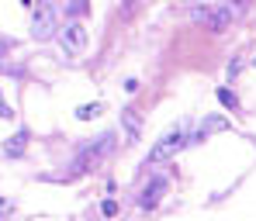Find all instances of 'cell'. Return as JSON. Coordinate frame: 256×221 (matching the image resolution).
<instances>
[{
	"label": "cell",
	"instance_id": "6da1fadb",
	"mask_svg": "<svg viewBox=\"0 0 256 221\" xmlns=\"http://www.w3.org/2000/svg\"><path fill=\"white\" fill-rule=\"evenodd\" d=\"M111 149H114V132H104V135H97V138H90L84 149L73 156L70 170H73V173H90V170H94Z\"/></svg>",
	"mask_w": 256,
	"mask_h": 221
},
{
	"label": "cell",
	"instance_id": "7a4b0ae2",
	"mask_svg": "<svg viewBox=\"0 0 256 221\" xmlns=\"http://www.w3.org/2000/svg\"><path fill=\"white\" fill-rule=\"evenodd\" d=\"M184 145H187V132H184V125H173L170 132H163V135H160V142L149 149V163H166V159H173Z\"/></svg>",
	"mask_w": 256,
	"mask_h": 221
},
{
	"label": "cell",
	"instance_id": "3957f363",
	"mask_svg": "<svg viewBox=\"0 0 256 221\" xmlns=\"http://www.w3.org/2000/svg\"><path fill=\"white\" fill-rule=\"evenodd\" d=\"M56 3L52 0H35V7H32V38H52L56 35Z\"/></svg>",
	"mask_w": 256,
	"mask_h": 221
},
{
	"label": "cell",
	"instance_id": "277c9868",
	"mask_svg": "<svg viewBox=\"0 0 256 221\" xmlns=\"http://www.w3.org/2000/svg\"><path fill=\"white\" fill-rule=\"evenodd\" d=\"M190 17H194L198 24L212 28V31H225V28L232 24V14H228L222 3H198V7L190 10Z\"/></svg>",
	"mask_w": 256,
	"mask_h": 221
},
{
	"label": "cell",
	"instance_id": "5b68a950",
	"mask_svg": "<svg viewBox=\"0 0 256 221\" xmlns=\"http://www.w3.org/2000/svg\"><path fill=\"white\" fill-rule=\"evenodd\" d=\"M228 128V121L222 118V114H212V118H201L190 132H187V145H201L208 135H214V132H225Z\"/></svg>",
	"mask_w": 256,
	"mask_h": 221
},
{
	"label": "cell",
	"instance_id": "8992f818",
	"mask_svg": "<svg viewBox=\"0 0 256 221\" xmlns=\"http://www.w3.org/2000/svg\"><path fill=\"white\" fill-rule=\"evenodd\" d=\"M59 42H62V48H66L70 55H80V52L86 48V28L80 24V21L66 24V28L59 31Z\"/></svg>",
	"mask_w": 256,
	"mask_h": 221
},
{
	"label": "cell",
	"instance_id": "52a82bcc",
	"mask_svg": "<svg viewBox=\"0 0 256 221\" xmlns=\"http://www.w3.org/2000/svg\"><path fill=\"white\" fill-rule=\"evenodd\" d=\"M163 197H166V177H152L146 183V190L138 194V208H142V211H152Z\"/></svg>",
	"mask_w": 256,
	"mask_h": 221
},
{
	"label": "cell",
	"instance_id": "ba28073f",
	"mask_svg": "<svg viewBox=\"0 0 256 221\" xmlns=\"http://www.w3.org/2000/svg\"><path fill=\"white\" fill-rule=\"evenodd\" d=\"M122 125H125L128 142H138V135H142V118H138L135 111H122Z\"/></svg>",
	"mask_w": 256,
	"mask_h": 221
},
{
	"label": "cell",
	"instance_id": "9c48e42d",
	"mask_svg": "<svg viewBox=\"0 0 256 221\" xmlns=\"http://www.w3.org/2000/svg\"><path fill=\"white\" fill-rule=\"evenodd\" d=\"M24 142H28V132L10 135V138H7V145H4V152H7V156H21V152H24Z\"/></svg>",
	"mask_w": 256,
	"mask_h": 221
},
{
	"label": "cell",
	"instance_id": "30bf717a",
	"mask_svg": "<svg viewBox=\"0 0 256 221\" xmlns=\"http://www.w3.org/2000/svg\"><path fill=\"white\" fill-rule=\"evenodd\" d=\"M218 100H222V104H225L228 111H236V107H239V100H236V93H232L228 87H218Z\"/></svg>",
	"mask_w": 256,
	"mask_h": 221
},
{
	"label": "cell",
	"instance_id": "8fae6325",
	"mask_svg": "<svg viewBox=\"0 0 256 221\" xmlns=\"http://www.w3.org/2000/svg\"><path fill=\"white\" fill-rule=\"evenodd\" d=\"M97 114H100V104H80V107H76V118H80V121H84V118H97Z\"/></svg>",
	"mask_w": 256,
	"mask_h": 221
},
{
	"label": "cell",
	"instance_id": "7c38bea8",
	"mask_svg": "<svg viewBox=\"0 0 256 221\" xmlns=\"http://www.w3.org/2000/svg\"><path fill=\"white\" fill-rule=\"evenodd\" d=\"M100 215H104V218H114V215H118V204H114V201H100Z\"/></svg>",
	"mask_w": 256,
	"mask_h": 221
},
{
	"label": "cell",
	"instance_id": "4fadbf2b",
	"mask_svg": "<svg viewBox=\"0 0 256 221\" xmlns=\"http://www.w3.org/2000/svg\"><path fill=\"white\" fill-rule=\"evenodd\" d=\"M0 118H14V111H10V104L0 97Z\"/></svg>",
	"mask_w": 256,
	"mask_h": 221
},
{
	"label": "cell",
	"instance_id": "5bb4252c",
	"mask_svg": "<svg viewBox=\"0 0 256 221\" xmlns=\"http://www.w3.org/2000/svg\"><path fill=\"white\" fill-rule=\"evenodd\" d=\"M138 90V80H125V93H135Z\"/></svg>",
	"mask_w": 256,
	"mask_h": 221
},
{
	"label": "cell",
	"instance_id": "9a60e30c",
	"mask_svg": "<svg viewBox=\"0 0 256 221\" xmlns=\"http://www.w3.org/2000/svg\"><path fill=\"white\" fill-rule=\"evenodd\" d=\"M7 211H10V204H7V201L0 197V215H7Z\"/></svg>",
	"mask_w": 256,
	"mask_h": 221
},
{
	"label": "cell",
	"instance_id": "2e32d148",
	"mask_svg": "<svg viewBox=\"0 0 256 221\" xmlns=\"http://www.w3.org/2000/svg\"><path fill=\"white\" fill-rule=\"evenodd\" d=\"M21 3H24V7H35V0H21Z\"/></svg>",
	"mask_w": 256,
	"mask_h": 221
},
{
	"label": "cell",
	"instance_id": "e0dca14e",
	"mask_svg": "<svg viewBox=\"0 0 256 221\" xmlns=\"http://www.w3.org/2000/svg\"><path fill=\"white\" fill-rule=\"evenodd\" d=\"M0 59H4V45H0Z\"/></svg>",
	"mask_w": 256,
	"mask_h": 221
},
{
	"label": "cell",
	"instance_id": "ac0fdd59",
	"mask_svg": "<svg viewBox=\"0 0 256 221\" xmlns=\"http://www.w3.org/2000/svg\"><path fill=\"white\" fill-rule=\"evenodd\" d=\"M253 69H256V59H253Z\"/></svg>",
	"mask_w": 256,
	"mask_h": 221
}]
</instances>
